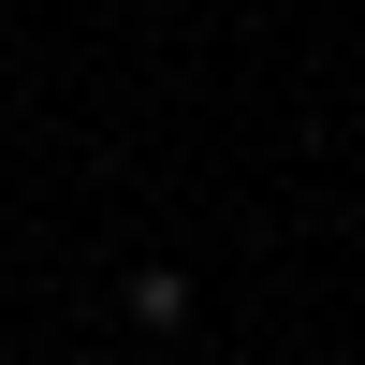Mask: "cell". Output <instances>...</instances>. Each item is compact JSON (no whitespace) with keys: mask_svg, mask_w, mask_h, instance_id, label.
Here are the masks:
<instances>
[{"mask_svg":"<svg viewBox=\"0 0 365 365\" xmlns=\"http://www.w3.org/2000/svg\"><path fill=\"white\" fill-rule=\"evenodd\" d=\"M132 322H146V336H175V322H190V278H175V263H146V278H132Z\"/></svg>","mask_w":365,"mask_h":365,"instance_id":"obj_1","label":"cell"}]
</instances>
